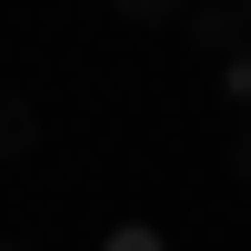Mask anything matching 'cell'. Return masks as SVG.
Returning <instances> with one entry per match:
<instances>
[{"instance_id":"6da1fadb","label":"cell","mask_w":251,"mask_h":251,"mask_svg":"<svg viewBox=\"0 0 251 251\" xmlns=\"http://www.w3.org/2000/svg\"><path fill=\"white\" fill-rule=\"evenodd\" d=\"M191 40H201L211 60H231L241 40H251V10H241V0H201V10H191Z\"/></svg>"},{"instance_id":"7a4b0ae2","label":"cell","mask_w":251,"mask_h":251,"mask_svg":"<svg viewBox=\"0 0 251 251\" xmlns=\"http://www.w3.org/2000/svg\"><path fill=\"white\" fill-rule=\"evenodd\" d=\"M211 91H221V111H251V40H241V50L211 71Z\"/></svg>"},{"instance_id":"3957f363","label":"cell","mask_w":251,"mask_h":251,"mask_svg":"<svg viewBox=\"0 0 251 251\" xmlns=\"http://www.w3.org/2000/svg\"><path fill=\"white\" fill-rule=\"evenodd\" d=\"M100 251H171V241H161L151 221H121V231H100Z\"/></svg>"},{"instance_id":"277c9868","label":"cell","mask_w":251,"mask_h":251,"mask_svg":"<svg viewBox=\"0 0 251 251\" xmlns=\"http://www.w3.org/2000/svg\"><path fill=\"white\" fill-rule=\"evenodd\" d=\"M121 10H131V20H171L181 0H121Z\"/></svg>"},{"instance_id":"5b68a950","label":"cell","mask_w":251,"mask_h":251,"mask_svg":"<svg viewBox=\"0 0 251 251\" xmlns=\"http://www.w3.org/2000/svg\"><path fill=\"white\" fill-rule=\"evenodd\" d=\"M241 181H251V141H241Z\"/></svg>"},{"instance_id":"8992f818","label":"cell","mask_w":251,"mask_h":251,"mask_svg":"<svg viewBox=\"0 0 251 251\" xmlns=\"http://www.w3.org/2000/svg\"><path fill=\"white\" fill-rule=\"evenodd\" d=\"M241 10H251V0H241Z\"/></svg>"},{"instance_id":"52a82bcc","label":"cell","mask_w":251,"mask_h":251,"mask_svg":"<svg viewBox=\"0 0 251 251\" xmlns=\"http://www.w3.org/2000/svg\"><path fill=\"white\" fill-rule=\"evenodd\" d=\"M10 251H20V241H10Z\"/></svg>"}]
</instances>
